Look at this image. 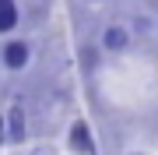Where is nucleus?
<instances>
[{
  "mask_svg": "<svg viewBox=\"0 0 158 155\" xmlns=\"http://www.w3.org/2000/svg\"><path fill=\"white\" fill-rule=\"evenodd\" d=\"M4 63L11 71H21L25 63H28V46H25V42H11V46L4 50Z\"/></svg>",
  "mask_w": 158,
  "mask_h": 155,
  "instance_id": "nucleus-1",
  "label": "nucleus"
},
{
  "mask_svg": "<svg viewBox=\"0 0 158 155\" xmlns=\"http://www.w3.org/2000/svg\"><path fill=\"white\" fill-rule=\"evenodd\" d=\"M18 25V4L14 0H0V32H11Z\"/></svg>",
  "mask_w": 158,
  "mask_h": 155,
  "instance_id": "nucleus-2",
  "label": "nucleus"
},
{
  "mask_svg": "<svg viewBox=\"0 0 158 155\" xmlns=\"http://www.w3.org/2000/svg\"><path fill=\"white\" fill-rule=\"evenodd\" d=\"M70 144H74V152H91V134H88V127L85 123H74V131H70Z\"/></svg>",
  "mask_w": 158,
  "mask_h": 155,
  "instance_id": "nucleus-3",
  "label": "nucleus"
},
{
  "mask_svg": "<svg viewBox=\"0 0 158 155\" xmlns=\"http://www.w3.org/2000/svg\"><path fill=\"white\" fill-rule=\"evenodd\" d=\"M127 42H130V35H127L123 28H119V25H113V28H106V46H109V50H123Z\"/></svg>",
  "mask_w": 158,
  "mask_h": 155,
  "instance_id": "nucleus-4",
  "label": "nucleus"
},
{
  "mask_svg": "<svg viewBox=\"0 0 158 155\" xmlns=\"http://www.w3.org/2000/svg\"><path fill=\"white\" fill-rule=\"evenodd\" d=\"M7 120H11V138H14V141H21V138H25V113L14 106L11 113H7Z\"/></svg>",
  "mask_w": 158,
  "mask_h": 155,
  "instance_id": "nucleus-5",
  "label": "nucleus"
}]
</instances>
